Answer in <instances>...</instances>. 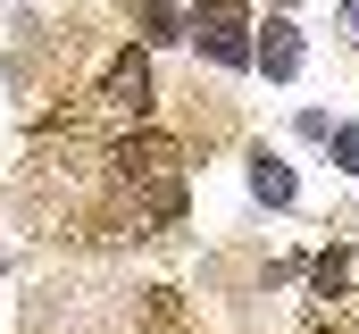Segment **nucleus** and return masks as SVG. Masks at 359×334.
<instances>
[{
    "label": "nucleus",
    "mask_w": 359,
    "mask_h": 334,
    "mask_svg": "<svg viewBox=\"0 0 359 334\" xmlns=\"http://www.w3.org/2000/svg\"><path fill=\"white\" fill-rule=\"evenodd\" d=\"M117 184L142 192V218H151V226H168V218L184 209V151L168 142V134L142 126V134H126V151H117Z\"/></svg>",
    "instance_id": "1"
},
{
    "label": "nucleus",
    "mask_w": 359,
    "mask_h": 334,
    "mask_svg": "<svg viewBox=\"0 0 359 334\" xmlns=\"http://www.w3.org/2000/svg\"><path fill=\"white\" fill-rule=\"evenodd\" d=\"M192 42H201L217 67H251L259 25H251V8H243V0H192Z\"/></svg>",
    "instance_id": "2"
},
{
    "label": "nucleus",
    "mask_w": 359,
    "mask_h": 334,
    "mask_svg": "<svg viewBox=\"0 0 359 334\" xmlns=\"http://www.w3.org/2000/svg\"><path fill=\"white\" fill-rule=\"evenodd\" d=\"M100 109L126 117V126L151 117V59H142V51H117V59H109V76H100Z\"/></svg>",
    "instance_id": "3"
},
{
    "label": "nucleus",
    "mask_w": 359,
    "mask_h": 334,
    "mask_svg": "<svg viewBox=\"0 0 359 334\" xmlns=\"http://www.w3.org/2000/svg\"><path fill=\"white\" fill-rule=\"evenodd\" d=\"M251 67H259L268 84H292V76H301V34H292V17H268V25H259Z\"/></svg>",
    "instance_id": "4"
},
{
    "label": "nucleus",
    "mask_w": 359,
    "mask_h": 334,
    "mask_svg": "<svg viewBox=\"0 0 359 334\" xmlns=\"http://www.w3.org/2000/svg\"><path fill=\"white\" fill-rule=\"evenodd\" d=\"M251 192H259L268 209H292V167L276 159V151H259V159H251Z\"/></svg>",
    "instance_id": "5"
},
{
    "label": "nucleus",
    "mask_w": 359,
    "mask_h": 334,
    "mask_svg": "<svg viewBox=\"0 0 359 334\" xmlns=\"http://www.w3.org/2000/svg\"><path fill=\"white\" fill-rule=\"evenodd\" d=\"M142 25H151L142 42H192V17H184V8H168V0H142Z\"/></svg>",
    "instance_id": "6"
},
{
    "label": "nucleus",
    "mask_w": 359,
    "mask_h": 334,
    "mask_svg": "<svg viewBox=\"0 0 359 334\" xmlns=\"http://www.w3.org/2000/svg\"><path fill=\"white\" fill-rule=\"evenodd\" d=\"M309 276H318V293L334 301V293L351 284V250H343V243H334V250H318V267H309Z\"/></svg>",
    "instance_id": "7"
},
{
    "label": "nucleus",
    "mask_w": 359,
    "mask_h": 334,
    "mask_svg": "<svg viewBox=\"0 0 359 334\" xmlns=\"http://www.w3.org/2000/svg\"><path fill=\"white\" fill-rule=\"evenodd\" d=\"M326 142H334V159H343V175H359V126H334Z\"/></svg>",
    "instance_id": "8"
},
{
    "label": "nucleus",
    "mask_w": 359,
    "mask_h": 334,
    "mask_svg": "<svg viewBox=\"0 0 359 334\" xmlns=\"http://www.w3.org/2000/svg\"><path fill=\"white\" fill-rule=\"evenodd\" d=\"M343 25H351V34H359V0H343Z\"/></svg>",
    "instance_id": "9"
}]
</instances>
